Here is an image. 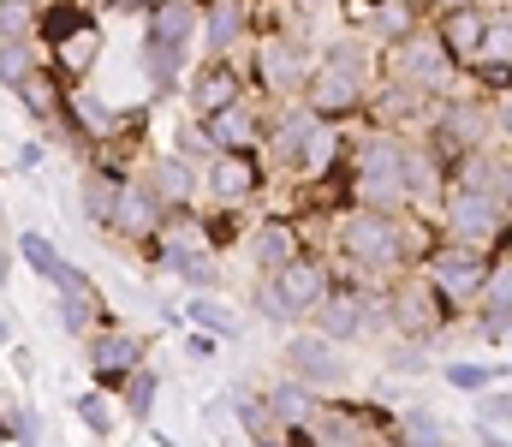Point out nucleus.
Instances as JSON below:
<instances>
[{"label":"nucleus","mask_w":512,"mask_h":447,"mask_svg":"<svg viewBox=\"0 0 512 447\" xmlns=\"http://www.w3.org/2000/svg\"><path fill=\"white\" fill-rule=\"evenodd\" d=\"M209 132H215V144H221V149H239L245 138H251V108H245V102H233V108L209 114Z\"/></svg>","instance_id":"a878e982"},{"label":"nucleus","mask_w":512,"mask_h":447,"mask_svg":"<svg viewBox=\"0 0 512 447\" xmlns=\"http://www.w3.org/2000/svg\"><path fill=\"white\" fill-rule=\"evenodd\" d=\"M376 30H382V36H393V42H405V36L417 30V12L393 0V6H382V18H376Z\"/></svg>","instance_id":"2f4dec72"},{"label":"nucleus","mask_w":512,"mask_h":447,"mask_svg":"<svg viewBox=\"0 0 512 447\" xmlns=\"http://www.w3.org/2000/svg\"><path fill=\"white\" fill-rule=\"evenodd\" d=\"M155 191H161L167 209H185L191 191H197V179H191V167H185L179 155H161V161H155Z\"/></svg>","instance_id":"412c9836"},{"label":"nucleus","mask_w":512,"mask_h":447,"mask_svg":"<svg viewBox=\"0 0 512 447\" xmlns=\"http://www.w3.org/2000/svg\"><path fill=\"white\" fill-rule=\"evenodd\" d=\"M501 191H477V185H453V203H447V233L453 245H495L501 239Z\"/></svg>","instance_id":"7ed1b4c3"},{"label":"nucleus","mask_w":512,"mask_h":447,"mask_svg":"<svg viewBox=\"0 0 512 447\" xmlns=\"http://www.w3.org/2000/svg\"><path fill=\"white\" fill-rule=\"evenodd\" d=\"M274 287L292 298L298 310H322V298L334 293V287H328V269L310 263V257H292L286 269H274Z\"/></svg>","instance_id":"1a4fd4ad"},{"label":"nucleus","mask_w":512,"mask_h":447,"mask_svg":"<svg viewBox=\"0 0 512 447\" xmlns=\"http://www.w3.org/2000/svg\"><path fill=\"white\" fill-rule=\"evenodd\" d=\"M262 78H268L274 90H292V84H310V66H304V48H298V42H286V36H274V42H262Z\"/></svg>","instance_id":"4468645a"},{"label":"nucleus","mask_w":512,"mask_h":447,"mask_svg":"<svg viewBox=\"0 0 512 447\" xmlns=\"http://www.w3.org/2000/svg\"><path fill=\"white\" fill-rule=\"evenodd\" d=\"M78 418H84V424H90V430H96V436H102V430H108V406H102V400H96V394H78Z\"/></svg>","instance_id":"ea45409f"},{"label":"nucleus","mask_w":512,"mask_h":447,"mask_svg":"<svg viewBox=\"0 0 512 447\" xmlns=\"http://www.w3.org/2000/svg\"><path fill=\"white\" fill-rule=\"evenodd\" d=\"M495 418H501V424L512 418V394H489V400H483V424H495Z\"/></svg>","instance_id":"c03bdc74"},{"label":"nucleus","mask_w":512,"mask_h":447,"mask_svg":"<svg viewBox=\"0 0 512 447\" xmlns=\"http://www.w3.org/2000/svg\"><path fill=\"white\" fill-rule=\"evenodd\" d=\"M12 96H18V102H24V108L36 114V120H54V114L66 108V102H60V84H54V78H48L42 66H30V72H24V78L12 84Z\"/></svg>","instance_id":"f3484780"},{"label":"nucleus","mask_w":512,"mask_h":447,"mask_svg":"<svg viewBox=\"0 0 512 447\" xmlns=\"http://www.w3.org/2000/svg\"><path fill=\"white\" fill-rule=\"evenodd\" d=\"M209 191H215V203H245L262 191V167H256V155L245 149H221L215 161H209Z\"/></svg>","instance_id":"423d86ee"},{"label":"nucleus","mask_w":512,"mask_h":447,"mask_svg":"<svg viewBox=\"0 0 512 447\" xmlns=\"http://www.w3.org/2000/svg\"><path fill=\"white\" fill-rule=\"evenodd\" d=\"M161 215H167L161 191L149 197V191H131V185H126V197H120V215H114V227H120V233H149V227H155Z\"/></svg>","instance_id":"6ab92c4d"},{"label":"nucleus","mask_w":512,"mask_h":447,"mask_svg":"<svg viewBox=\"0 0 512 447\" xmlns=\"http://www.w3.org/2000/svg\"><path fill=\"white\" fill-rule=\"evenodd\" d=\"M72 120H78L84 132H96V138H108V132H120V120H114V114H108V108H102L96 96H78V102H72Z\"/></svg>","instance_id":"c85d7f7f"},{"label":"nucleus","mask_w":512,"mask_h":447,"mask_svg":"<svg viewBox=\"0 0 512 447\" xmlns=\"http://www.w3.org/2000/svg\"><path fill=\"white\" fill-rule=\"evenodd\" d=\"M6 430H12V442H36V418L30 412H6Z\"/></svg>","instance_id":"37998d69"},{"label":"nucleus","mask_w":512,"mask_h":447,"mask_svg":"<svg viewBox=\"0 0 512 447\" xmlns=\"http://www.w3.org/2000/svg\"><path fill=\"white\" fill-rule=\"evenodd\" d=\"M393 370H423V352H393Z\"/></svg>","instance_id":"49530a36"},{"label":"nucleus","mask_w":512,"mask_h":447,"mask_svg":"<svg viewBox=\"0 0 512 447\" xmlns=\"http://www.w3.org/2000/svg\"><path fill=\"white\" fill-rule=\"evenodd\" d=\"M185 310H191V322H203V328H215V334H239V322H233L221 304H209V298H191Z\"/></svg>","instance_id":"473e14b6"},{"label":"nucleus","mask_w":512,"mask_h":447,"mask_svg":"<svg viewBox=\"0 0 512 447\" xmlns=\"http://www.w3.org/2000/svg\"><path fill=\"white\" fill-rule=\"evenodd\" d=\"M447 36L441 30H411L399 48H393V78L417 84V90H447L453 84V60H447Z\"/></svg>","instance_id":"f03ea898"},{"label":"nucleus","mask_w":512,"mask_h":447,"mask_svg":"<svg viewBox=\"0 0 512 447\" xmlns=\"http://www.w3.org/2000/svg\"><path fill=\"white\" fill-rule=\"evenodd\" d=\"M191 24H197V12L185 0H155V12H149V36L155 42H185Z\"/></svg>","instance_id":"4be33fe9"},{"label":"nucleus","mask_w":512,"mask_h":447,"mask_svg":"<svg viewBox=\"0 0 512 447\" xmlns=\"http://www.w3.org/2000/svg\"><path fill=\"white\" fill-rule=\"evenodd\" d=\"M507 6H512V0H507Z\"/></svg>","instance_id":"3c124183"},{"label":"nucleus","mask_w":512,"mask_h":447,"mask_svg":"<svg viewBox=\"0 0 512 447\" xmlns=\"http://www.w3.org/2000/svg\"><path fill=\"white\" fill-rule=\"evenodd\" d=\"M495 376H501V370H489V364H453V370H447V382H453V388H465V394L489 388Z\"/></svg>","instance_id":"72a5a7b5"},{"label":"nucleus","mask_w":512,"mask_h":447,"mask_svg":"<svg viewBox=\"0 0 512 447\" xmlns=\"http://www.w3.org/2000/svg\"><path fill=\"white\" fill-rule=\"evenodd\" d=\"M304 96H310V108H316L322 120H334V114H352V108L364 102V78L328 60L322 72H310V84H304Z\"/></svg>","instance_id":"39448f33"},{"label":"nucleus","mask_w":512,"mask_h":447,"mask_svg":"<svg viewBox=\"0 0 512 447\" xmlns=\"http://www.w3.org/2000/svg\"><path fill=\"white\" fill-rule=\"evenodd\" d=\"M441 304H447L441 287H399V293H393V322H399L405 334H435L441 316H447Z\"/></svg>","instance_id":"6e6552de"},{"label":"nucleus","mask_w":512,"mask_h":447,"mask_svg":"<svg viewBox=\"0 0 512 447\" xmlns=\"http://www.w3.org/2000/svg\"><path fill=\"white\" fill-rule=\"evenodd\" d=\"M120 197H126V185H120L114 173H90V179H84V209H90L96 221H108V227H114V215H120Z\"/></svg>","instance_id":"5701e85b"},{"label":"nucleus","mask_w":512,"mask_h":447,"mask_svg":"<svg viewBox=\"0 0 512 447\" xmlns=\"http://www.w3.org/2000/svg\"><path fill=\"white\" fill-rule=\"evenodd\" d=\"M316 132H322V114L316 108H292L280 126H274V138H268V149H274V161H286V167H298L310 149H316Z\"/></svg>","instance_id":"9d476101"},{"label":"nucleus","mask_w":512,"mask_h":447,"mask_svg":"<svg viewBox=\"0 0 512 447\" xmlns=\"http://www.w3.org/2000/svg\"><path fill=\"white\" fill-rule=\"evenodd\" d=\"M179 78V42H155L149 36V84L161 90V84H173Z\"/></svg>","instance_id":"cd10ccee"},{"label":"nucleus","mask_w":512,"mask_h":447,"mask_svg":"<svg viewBox=\"0 0 512 447\" xmlns=\"http://www.w3.org/2000/svg\"><path fill=\"white\" fill-rule=\"evenodd\" d=\"M126 406H131V418H149V406H155V376L149 370H131L126 376Z\"/></svg>","instance_id":"7c9ffc66"},{"label":"nucleus","mask_w":512,"mask_h":447,"mask_svg":"<svg viewBox=\"0 0 512 447\" xmlns=\"http://www.w3.org/2000/svg\"><path fill=\"white\" fill-rule=\"evenodd\" d=\"M251 245H256V263H262V269H286V263L298 257V233H292L286 221H262Z\"/></svg>","instance_id":"a211bd4d"},{"label":"nucleus","mask_w":512,"mask_h":447,"mask_svg":"<svg viewBox=\"0 0 512 447\" xmlns=\"http://www.w3.org/2000/svg\"><path fill=\"white\" fill-rule=\"evenodd\" d=\"M161 263H167L173 275L197 281V287H209V281H215V263H209V257H203L197 245H167V251H161Z\"/></svg>","instance_id":"b1692460"},{"label":"nucleus","mask_w":512,"mask_h":447,"mask_svg":"<svg viewBox=\"0 0 512 447\" xmlns=\"http://www.w3.org/2000/svg\"><path fill=\"white\" fill-rule=\"evenodd\" d=\"M274 418H286V424H304V418H316V394L304 388V376L298 382H286V388H274Z\"/></svg>","instance_id":"393cba45"},{"label":"nucleus","mask_w":512,"mask_h":447,"mask_svg":"<svg viewBox=\"0 0 512 447\" xmlns=\"http://www.w3.org/2000/svg\"><path fill=\"white\" fill-rule=\"evenodd\" d=\"M18 251H24V263H30L36 275H48V281H60V275H66V263L54 257V245H48L42 233H18Z\"/></svg>","instance_id":"bb28decb"},{"label":"nucleus","mask_w":512,"mask_h":447,"mask_svg":"<svg viewBox=\"0 0 512 447\" xmlns=\"http://www.w3.org/2000/svg\"><path fill=\"white\" fill-rule=\"evenodd\" d=\"M483 138H489V114L477 102H453L441 114V161H465Z\"/></svg>","instance_id":"0eeeda50"},{"label":"nucleus","mask_w":512,"mask_h":447,"mask_svg":"<svg viewBox=\"0 0 512 447\" xmlns=\"http://www.w3.org/2000/svg\"><path fill=\"white\" fill-rule=\"evenodd\" d=\"M501 132H507V138H512V90H507V96H501Z\"/></svg>","instance_id":"09e8293b"},{"label":"nucleus","mask_w":512,"mask_h":447,"mask_svg":"<svg viewBox=\"0 0 512 447\" xmlns=\"http://www.w3.org/2000/svg\"><path fill=\"white\" fill-rule=\"evenodd\" d=\"M304 6H316V0H304Z\"/></svg>","instance_id":"8fccbe9b"},{"label":"nucleus","mask_w":512,"mask_h":447,"mask_svg":"<svg viewBox=\"0 0 512 447\" xmlns=\"http://www.w3.org/2000/svg\"><path fill=\"white\" fill-rule=\"evenodd\" d=\"M239 36V12L233 6H215V18H209V48H227Z\"/></svg>","instance_id":"c9c22d12"},{"label":"nucleus","mask_w":512,"mask_h":447,"mask_svg":"<svg viewBox=\"0 0 512 447\" xmlns=\"http://www.w3.org/2000/svg\"><path fill=\"white\" fill-rule=\"evenodd\" d=\"M233 102H245L239 72H233L227 60H209V66H203V78H197V90H191V108L209 120V114H221V108H233Z\"/></svg>","instance_id":"f8f14e48"},{"label":"nucleus","mask_w":512,"mask_h":447,"mask_svg":"<svg viewBox=\"0 0 512 447\" xmlns=\"http://www.w3.org/2000/svg\"><path fill=\"white\" fill-rule=\"evenodd\" d=\"M36 161H42V149L36 144H12V155H6V167H24V173H30Z\"/></svg>","instance_id":"a18cd8bd"},{"label":"nucleus","mask_w":512,"mask_h":447,"mask_svg":"<svg viewBox=\"0 0 512 447\" xmlns=\"http://www.w3.org/2000/svg\"><path fill=\"white\" fill-rule=\"evenodd\" d=\"M429 281L447 298H477V293H489V263L477 257V245H453V251L429 257Z\"/></svg>","instance_id":"20e7f679"},{"label":"nucleus","mask_w":512,"mask_h":447,"mask_svg":"<svg viewBox=\"0 0 512 447\" xmlns=\"http://www.w3.org/2000/svg\"><path fill=\"white\" fill-rule=\"evenodd\" d=\"M0 72H6V84H18V78L30 72V54H24L18 42H6V60H0Z\"/></svg>","instance_id":"a19ab883"},{"label":"nucleus","mask_w":512,"mask_h":447,"mask_svg":"<svg viewBox=\"0 0 512 447\" xmlns=\"http://www.w3.org/2000/svg\"><path fill=\"white\" fill-rule=\"evenodd\" d=\"M24 12H30L24 0H6V12H0V36H6V42H18V30H24Z\"/></svg>","instance_id":"79ce46f5"},{"label":"nucleus","mask_w":512,"mask_h":447,"mask_svg":"<svg viewBox=\"0 0 512 447\" xmlns=\"http://www.w3.org/2000/svg\"><path fill=\"white\" fill-rule=\"evenodd\" d=\"M489 24H495V18H483L477 6L441 12V36H447L453 60H483V48H489Z\"/></svg>","instance_id":"9b49d317"},{"label":"nucleus","mask_w":512,"mask_h":447,"mask_svg":"<svg viewBox=\"0 0 512 447\" xmlns=\"http://www.w3.org/2000/svg\"><path fill=\"white\" fill-rule=\"evenodd\" d=\"M54 54H60V66H66V72H90V60L102 54V30H96V18H90V24H78L72 36H60V42H54Z\"/></svg>","instance_id":"aec40b11"},{"label":"nucleus","mask_w":512,"mask_h":447,"mask_svg":"<svg viewBox=\"0 0 512 447\" xmlns=\"http://www.w3.org/2000/svg\"><path fill=\"white\" fill-rule=\"evenodd\" d=\"M78 24H90V12H78V6H54V18H48L42 30H48V42H60V36H72Z\"/></svg>","instance_id":"f704fd0d"},{"label":"nucleus","mask_w":512,"mask_h":447,"mask_svg":"<svg viewBox=\"0 0 512 447\" xmlns=\"http://www.w3.org/2000/svg\"><path fill=\"white\" fill-rule=\"evenodd\" d=\"M483 60H507L512 66V18H495V24H489V48H483Z\"/></svg>","instance_id":"4c0bfd02"},{"label":"nucleus","mask_w":512,"mask_h":447,"mask_svg":"<svg viewBox=\"0 0 512 447\" xmlns=\"http://www.w3.org/2000/svg\"><path fill=\"white\" fill-rule=\"evenodd\" d=\"M286 364H292L304 382H340V376H346V364L328 352V340H310V334H298V340L286 346Z\"/></svg>","instance_id":"2eb2a0df"},{"label":"nucleus","mask_w":512,"mask_h":447,"mask_svg":"<svg viewBox=\"0 0 512 447\" xmlns=\"http://www.w3.org/2000/svg\"><path fill=\"white\" fill-rule=\"evenodd\" d=\"M459 6H471V0H429V12L441 18V12H459Z\"/></svg>","instance_id":"de8ad7c7"},{"label":"nucleus","mask_w":512,"mask_h":447,"mask_svg":"<svg viewBox=\"0 0 512 447\" xmlns=\"http://www.w3.org/2000/svg\"><path fill=\"white\" fill-rule=\"evenodd\" d=\"M256 310H262V316H274V322H298V316H304V310L280 293L274 281H262V287H256Z\"/></svg>","instance_id":"c756f323"},{"label":"nucleus","mask_w":512,"mask_h":447,"mask_svg":"<svg viewBox=\"0 0 512 447\" xmlns=\"http://www.w3.org/2000/svg\"><path fill=\"white\" fill-rule=\"evenodd\" d=\"M340 251L352 257V263H399L405 257V227L387 215V209H358L346 227H340Z\"/></svg>","instance_id":"f257e3e1"},{"label":"nucleus","mask_w":512,"mask_h":447,"mask_svg":"<svg viewBox=\"0 0 512 447\" xmlns=\"http://www.w3.org/2000/svg\"><path fill=\"white\" fill-rule=\"evenodd\" d=\"M328 60H334V66H346V72H358V78H364V66H370V48H364V42H352V36H346V42H334V54H328Z\"/></svg>","instance_id":"e433bc0d"},{"label":"nucleus","mask_w":512,"mask_h":447,"mask_svg":"<svg viewBox=\"0 0 512 447\" xmlns=\"http://www.w3.org/2000/svg\"><path fill=\"white\" fill-rule=\"evenodd\" d=\"M137 358H143V346L131 340V334H102V340H90V370L102 376V382H120L137 370Z\"/></svg>","instance_id":"dca6fc26"},{"label":"nucleus","mask_w":512,"mask_h":447,"mask_svg":"<svg viewBox=\"0 0 512 447\" xmlns=\"http://www.w3.org/2000/svg\"><path fill=\"white\" fill-rule=\"evenodd\" d=\"M316 322H322L328 340H358L370 328V298L364 293H328L322 310H316Z\"/></svg>","instance_id":"ddd939ff"},{"label":"nucleus","mask_w":512,"mask_h":447,"mask_svg":"<svg viewBox=\"0 0 512 447\" xmlns=\"http://www.w3.org/2000/svg\"><path fill=\"white\" fill-rule=\"evenodd\" d=\"M399 430H405V436H417V442H441V424H435L429 412H405V418H399Z\"/></svg>","instance_id":"58836bf2"}]
</instances>
